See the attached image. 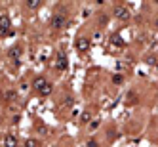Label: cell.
<instances>
[{
    "label": "cell",
    "mask_w": 158,
    "mask_h": 147,
    "mask_svg": "<svg viewBox=\"0 0 158 147\" xmlns=\"http://www.w3.org/2000/svg\"><path fill=\"white\" fill-rule=\"evenodd\" d=\"M25 6H27V8H31V10H36V8H40V6H42V2H40V0H27Z\"/></svg>",
    "instance_id": "cell-9"
},
{
    "label": "cell",
    "mask_w": 158,
    "mask_h": 147,
    "mask_svg": "<svg viewBox=\"0 0 158 147\" xmlns=\"http://www.w3.org/2000/svg\"><path fill=\"white\" fill-rule=\"evenodd\" d=\"M65 23H67V19H65L63 14L53 15V19H52V27H53V29H61V27H65Z\"/></svg>",
    "instance_id": "cell-5"
},
{
    "label": "cell",
    "mask_w": 158,
    "mask_h": 147,
    "mask_svg": "<svg viewBox=\"0 0 158 147\" xmlns=\"http://www.w3.org/2000/svg\"><path fill=\"white\" fill-rule=\"evenodd\" d=\"M15 90H10V92H6V101H14L15 99Z\"/></svg>",
    "instance_id": "cell-11"
},
{
    "label": "cell",
    "mask_w": 158,
    "mask_h": 147,
    "mask_svg": "<svg viewBox=\"0 0 158 147\" xmlns=\"http://www.w3.org/2000/svg\"><path fill=\"white\" fill-rule=\"evenodd\" d=\"M4 145L6 147H17V138L12 136V134H8L6 138H4Z\"/></svg>",
    "instance_id": "cell-7"
},
{
    "label": "cell",
    "mask_w": 158,
    "mask_h": 147,
    "mask_svg": "<svg viewBox=\"0 0 158 147\" xmlns=\"http://www.w3.org/2000/svg\"><path fill=\"white\" fill-rule=\"evenodd\" d=\"M76 50H80V52L89 50V40H88L86 37H80V38L76 40Z\"/></svg>",
    "instance_id": "cell-6"
},
{
    "label": "cell",
    "mask_w": 158,
    "mask_h": 147,
    "mask_svg": "<svg viewBox=\"0 0 158 147\" xmlns=\"http://www.w3.org/2000/svg\"><path fill=\"white\" fill-rule=\"evenodd\" d=\"M82 120L86 122V120H89V115H88V113H84V115H82Z\"/></svg>",
    "instance_id": "cell-15"
},
{
    "label": "cell",
    "mask_w": 158,
    "mask_h": 147,
    "mask_svg": "<svg viewBox=\"0 0 158 147\" xmlns=\"http://www.w3.org/2000/svg\"><path fill=\"white\" fill-rule=\"evenodd\" d=\"M86 147H99V143H97V141H95V140H89V141H88V145H86Z\"/></svg>",
    "instance_id": "cell-14"
},
{
    "label": "cell",
    "mask_w": 158,
    "mask_h": 147,
    "mask_svg": "<svg viewBox=\"0 0 158 147\" xmlns=\"http://www.w3.org/2000/svg\"><path fill=\"white\" fill-rule=\"evenodd\" d=\"M147 63H151V65H156V58L154 55H147V59H145Z\"/></svg>",
    "instance_id": "cell-12"
},
{
    "label": "cell",
    "mask_w": 158,
    "mask_h": 147,
    "mask_svg": "<svg viewBox=\"0 0 158 147\" xmlns=\"http://www.w3.org/2000/svg\"><path fill=\"white\" fill-rule=\"evenodd\" d=\"M8 55H10L12 59H15V61H17V59H19V55H21V50H19V46H14L12 50L8 52Z\"/></svg>",
    "instance_id": "cell-8"
},
{
    "label": "cell",
    "mask_w": 158,
    "mask_h": 147,
    "mask_svg": "<svg viewBox=\"0 0 158 147\" xmlns=\"http://www.w3.org/2000/svg\"><path fill=\"white\" fill-rule=\"evenodd\" d=\"M114 17H116V19H122V21L130 19V10L124 6V4H118V6L114 8Z\"/></svg>",
    "instance_id": "cell-2"
},
{
    "label": "cell",
    "mask_w": 158,
    "mask_h": 147,
    "mask_svg": "<svg viewBox=\"0 0 158 147\" xmlns=\"http://www.w3.org/2000/svg\"><path fill=\"white\" fill-rule=\"evenodd\" d=\"M12 35V29H10V19L6 15L0 17V37H10Z\"/></svg>",
    "instance_id": "cell-3"
},
{
    "label": "cell",
    "mask_w": 158,
    "mask_h": 147,
    "mask_svg": "<svg viewBox=\"0 0 158 147\" xmlns=\"http://www.w3.org/2000/svg\"><path fill=\"white\" fill-rule=\"evenodd\" d=\"M32 88H35V90H36V94H40V96H52V84H50L44 76L35 78V82H32Z\"/></svg>",
    "instance_id": "cell-1"
},
{
    "label": "cell",
    "mask_w": 158,
    "mask_h": 147,
    "mask_svg": "<svg viewBox=\"0 0 158 147\" xmlns=\"http://www.w3.org/2000/svg\"><path fill=\"white\" fill-rule=\"evenodd\" d=\"M67 55H65V52H57V61H55V69L57 71H65L67 69Z\"/></svg>",
    "instance_id": "cell-4"
},
{
    "label": "cell",
    "mask_w": 158,
    "mask_h": 147,
    "mask_svg": "<svg viewBox=\"0 0 158 147\" xmlns=\"http://www.w3.org/2000/svg\"><path fill=\"white\" fill-rule=\"evenodd\" d=\"M25 147H36V140H27Z\"/></svg>",
    "instance_id": "cell-13"
},
{
    "label": "cell",
    "mask_w": 158,
    "mask_h": 147,
    "mask_svg": "<svg viewBox=\"0 0 158 147\" xmlns=\"http://www.w3.org/2000/svg\"><path fill=\"white\" fill-rule=\"evenodd\" d=\"M112 82H114L116 86H120V84L124 82V76H122V75H112Z\"/></svg>",
    "instance_id": "cell-10"
}]
</instances>
